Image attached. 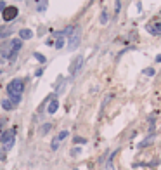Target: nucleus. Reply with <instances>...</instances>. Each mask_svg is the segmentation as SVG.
Wrapping results in <instances>:
<instances>
[{
	"mask_svg": "<svg viewBox=\"0 0 161 170\" xmlns=\"http://www.w3.org/2000/svg\"><path fill=\"white\" fill-rule=\"evenodd\" d=\"M0 142L4 144V149L9 151V149H12L16 142V128H11V130H5L4 134L0 135Z\"/></svg>",
	"mask_w": 161,
	"mask_h": 170,
	"instance_id": "2",
	"label": "nucleus"
},
{
	"mask_svg": "<svg viewBox=\"0 0 161 170\" xmlns=\"http://www.w3.org/2000/svg\"><path fill=\"white\" fill-rule=\"evenodd\" d=\"M21 47H23L21 38H12V40H11V56H9V61H14L16 56H17V52L21 50Z\"/></svg>",
	"mask_w": 161,
	"mask_h": 170,
	"instance_id": "6",
	"label": "nucleus"
},
{
	"mask_svg": "<svg viewBox=\"0 0 161 170\" xmlns=\"http://www.w3.org/2000/svg\"><path fill=\"white\" fill-rule=\"evenodd\" d=\"M68 38H70V40H68V49L75 50L78 45H80V42H82V30H80V26H76L75 31H73Z\"/></svg>",
	"mask_w": 161,
	"mask_h": 170,
	"instance_id": "3",
	"label": "nucleus"
},
{
	"mask_svg": "<svg viewBox=\"0 0 161 170\" xmlns=\"http://www.w3.org/2000/svg\"><path fill=\"white\" fill-rule=\"evenodd\" d=\"M33 56H35V59H38V63H45V56H43V54H40V52H35V54H33Z\"/></svg>",
	"mask_w": 161,
	"mask_h": 170,
	"instance_id": "19",
	"label": "nucleus"
},
{
	"mask_svg": "<svg viewBox=\"0 0 161 170\" xmlns=\"http://www.w3.org/2000/svg\"><path fill=\"white\" fill-rule=\"evenodd\" d=\"M158 163H159V160H153V162L149 163V167H156V165H158Z\"/></svg>",
	"mask_w": 161,
	"mask_h": 170,
	"instance_id": "23",
	"label": "nucleus"
},
{
	"mask_svg": "<svg viewBox=\"0 0 161 170\" xmlns=\"http://www.w3.org/2000/svg\"><path fill=\"white\" fill-rule=\"evenodd\" d=\"M107 21H109V16H107V11H102L101 12V17H99V23L104 26V24H107Z\"/></svg>",
	"mask_w": 161,
	"mask_h": 170,
	"instance_id": "13",
	"label": "nucleus"
},
{
	"mask_svg": "<svg viewBox=\"0 0 161 170\" xmlns=\"http://www.w3.org/2000/svg\"><path fill=\"white\" fill-rule=\"evenodd\" d=\"M154 61H156V63H161V54H158V56H156V59H154Z\"/></svg>",
	"mask_w": 161,
	"mask_h": 170,
	"instance_id": "26",
	"label": "nucleus"
},
{
	"mask_svg": "<svg viewBox=\"0 0 161 170\" xmlns=\"http://www.w3.org/2000/svg\"><path fill=\"white\" fill-rule=\"evenodd\" d=\"M54 45H56V49H63L64 47V36H57V40L54 42Z\"/></svg>",
	"mask_w": 161,
	"mask_h": 170,
	"instance_id": "16",
	"label": "nucleus"
},
{
	"mask_svg": "<svg viewBox=\"0 0 161 170\" xmlns=\"http://www.w3.org/2000/svg\"><path fill=\"white\" fill-rule=\"evenodd\" d=\"M71 156H78V155H82V148L80 146H76V148H73L71 149V153H70Z\"/></svg>",
	"mask_w": 161,
	"mask_h": 170,
	"instance_id": "18",
	"label": "nucleus"
},
{
	"mask_svg": "<svg viewBox=\"0 0 161 170\" xmlns=\"http://www.w3.org/2000/svg\"><path fill=\"white\" fill-rule=\"evenodd\" d=\"M73 170H78V168H73Z\"/></svg>",
	"mask_w": 161,
	"mask_h": 170,
	"instance_id": "27",
	"label": "nucleus"
},
{
	"mask_svg": "<svg viewBox=\"0 0 161 170\" xmlns=\"http://www.w3.org/2000/svg\"><path fill=\"white\" fill-rule=\"evenodd\" d=\"M68 135H70V132H68V130H61V132H59V134H57L56 137L59 139V141H64V139H66Z\"/></svg>",
	"mask_w": 161,
	"mask_h": 170,
	"instance_id": "17",
	"label": "nucleus"
},
{
	"mask_svg": "<svg viewBox=\"0 0 161 170\" xmlns=\"http://www.w3.org/2000/svg\"><path fill=\"white\" fill-rule=\"evenodd\" d=\"M5 7H7V5H5V2H4V0H0V11H4Z\"/></svg>",
	"mask_w": 161,
	"mask_h": 170,
	"instance_id": "24",
	"label": "nucleus"
},
{
	"mask_svg": "<svg viewBox=\"0 0 161 170\" xmlns=\"http://www.w3.org/2000/svg\"><path fill=\"white\" fill-rule=\"evenodd\" d=\"M50 128H52V123H43L42 127H40V134H42V135L49 134V132H50Z\"/></svg>",
	"mask_w": 161,
	"mask_h": 170,
	"instance_id": "14",
	"label": "nucleus"
},
{
	"mask_svg": "<svg viewBox=\"0 0 161 170\" xmlns=\"http://www.w3.org/2000/svg\"><path fill=\"white\" fill-rule=\"evenodd\" d=\"M59 109V101L56 99V97H52V99L49 101V106H47V113L49 115H54Z\"/></svg>",
	"mask_w": 161,
	"mask_h": 170,
	"instance_id": "8",
	"label": "nucleus"
},
{
	"mask_svg": "<svg viewBox=\"0 0 161 170\" xmlns=\"http://www.w3.org/2000/svg\"><path fill=\"white\" fill-rule=\"evenodd\" d=\"M144 75H147V77H154L156 71H154V68H146V70H144Z\"/></svg>",
	"mask_w": 161,
	"mask_h": 170,
	"instance_id": "21",
	"label": "nucleus"
},
{
	"mask_svg": "<svg viewBox=\"0 0 161 170\" xmlns=\"http://www.w3.org/2000/svg\"><path fill=\"white\" fill-rule=\"evenodd\" d=\"M83 63H85L83 56H76L71 61V64H70V75L71 77H76L78 73H80V70L83 68Z\"/></svg>",
	"mask_w": 161,
	"mask_h": 170,
	"instance_id": "4",
	"label": "nucleus"
},
{
	"mask_svg": "<svg viewBox=\"0 0 161 170\" xmlns=\"http://www.w3.org/2000/svg\"><path fill=\"white\" fill-rule=\"evenodd\" d=\"M118 155V151H113L111 155H109V158H107V162H106V170H114V165H113V162H114V156Z\"/></svg>",
	"mask_w": 161,
	"mask_h": 170,
	"instance_id": "11",
	"label": "nucleus"
},
{
	"mask_svg": "<svg viewBox=\"0 0 161 170\" xmlns=\"http://www.w3.org/2000/svg\"><path fill=\"white\" fill-rule=\"evenodd\" d=\"M119 11H121V2H119V0H116V2H114V14L118 16Z\"/></svg>",
	"mask_w": 161,
	"mask_h": 170,
	"instance_id": "20",
	"label": "nucleus"
},
{
	"mask_svg": "<svg viewBox=\"0 0 161 170\" xmlns=\"http://www.w3.org/2000/svg\"><path fill=\"white\" fill-rule=\"evenodd\" d=\"M2 108H4V109H5V111H11V109H14V102H12V101L11 99H4L2 101Z\"/></svg>",
	"mask_w": 161,
	"mask_h": 170,
	"instance_id": "12",
	"label": "nucleus"
},
{
	"mask_svg": "<svg viewBox=\"0 0 161 170\" xmlns=\"http://www.w3.org/2000/svg\"><path fill=\"white\" fill-rule=\"evenodd\" d=\"M146 30L149 31V33H151V35L158 36V35H161V23H159V21L149 23V24H146Z\"/></svg>",
	"mask_w": 161,
	"mask_h": 170,
	"instance_id": "7",
	"label": "nucleus"
},
{
	"mask_svg": "<svg viewBox=\"0 0 161 170\" xmlns=\"http://www.w3.org/2000/svg\"><path fill=\"white\" fill-rule=\"evenodd\" d=\"M154 139H156V135H154V134H149L146 139H142V141H140L139 148H146V146H151V144L154 142Z\"/></svg>",
	"mask_w": 161,
	"mask_h": 170,
	"instance_id": "10",
	"label": "nucleus"
},
{
	"mask_svg": "<svg viewBox=\"0 0 161 170\" xmlns=\"http://www.w3.org/2000/svg\"><path fill=\"white\" fill-rule=\"evenodd\" d=\"M19 38H21V40H29V38H33V31L29 28L19 30Z\"/></svg>",
	"mask_w": 161,
	"mask_h": 170,
	"instance_id": "9",
	"label": "nucleus"
},
{
	"mask_svg": "<svg viewBox=\"0 0 161 170\" xmlns=\"http://www.w3.org/2000/svg\"><path fill=\"white\" fill-rule=\"evenodd\" d=\"M73 142H75V144H87V139H85V137H75Z\"/></svg>",
	"mask_w": 161,
	"mask_h": 170,
	"instance_id": "22",
	"label": "nucleus"
},
{
	"mask_svg": "<svg viewBox=\"0 0 161 170\" xmlns=\"http://www.w3.org/2000/svg\"><path fill=\"white\" fill-rule=\"evenodd\" d=\"M0 160H5V149H4V151H0Z\"/></svg>",
	"mask_w": 161,
	"mask_h": 170,
	"instance_id": "25",
	"label": "nucleus"
},
{
	"mask_svg": "<svg viewBox=\"0 0 161 170\" xmlns=\"http://www.w3.org/2000/svg\"><path fill=\"white\" fill-rule=\"evenodd\" d=\"M59 146H61V141H59L57 137H54V139H52V142H50V149H52V151H57V149H59Z\"/></svg>",
	"mask_w": 161,
	"mask_h": 170,
	"instance_id": "15",
	"label": "nucleus"
},
{
	"mask_svg": "<svg viewBox=\"0 0 161 170\" xmlns=\"http://www.w3.org/2000/svg\"><path fill=\"white\" fill-rule=\"evenodd\" d=\"M24 90V80L23 78H14L7 85V94L9 96H21Z\"/></svg>",
	"mask_w": 161,
	"mask_h": 170,
	"instance_id": "1",
	"label": "nucleus"
},
{
	"mask_svg": "<svg viewBox=\"0 0 161 170\" xmlns=\"http://www.w3.org/2000/svg\"><path fill=\"white\" fill-rule=\"evenodd\" d=\"M17 14H19V9L14 7V5H11V7H5L4 11H2V19L5 23H11L14 21L16 17H17Z\"/></svg>",
	"mask_w": 161,
	"mask_h": 170,
	"instance_id": "5",
	"label": "nucleus"
}]
</instances>
